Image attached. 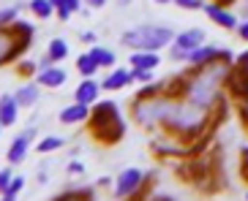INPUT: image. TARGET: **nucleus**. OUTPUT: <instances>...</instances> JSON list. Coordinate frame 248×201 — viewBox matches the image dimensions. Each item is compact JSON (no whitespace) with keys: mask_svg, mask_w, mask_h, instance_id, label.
<instances>
[{"mask_svg":"<svg viewBox=\"0 0 248 201\" xmlns=\"http://www.w3.org/2000/svg\"><path fill=\"white\" fill-rule=\"evenodd\" d=\"M210 112L213 109L197 106L188 98H172L169 112L164 117V128L169 136H175L177 142H197L202 133L216 130L210 122Z\"/></svg>","mask_w":248,"mask_h":201,"instance_id":"obj_1","label":"nucleus"},{"mask_svg":"<svg viewBox=\"0 0 248 201\" xmlns=\"http://www.w3.org/2000/svg\"><path fill=\"white\" fill-rule=\"evenodd\" d=\"M232 68V60H213L207 65H191L186 73V98L194 100L197 106L213 109L221 98V87L226 82V73Z\"/></svg>","mask_w":248,"mask_h":201,"instance_id":"obj_2","label":"nucleus"},{"mask_svg":"<svg viewBox=\"0 0 248 201\" xmlns=\"http://www.w3.org/2000/svg\"><path fill=\"white\" fill-rule=\"evenodd\" d=\"M88 125H90V133H93L95 142L107 144V147L117 144L125 136V120L115 100H95L90 106Z\"/></svg>","mask_w":248,"mask_h":201,"instance_id":"obj_3","label":"nucleus"},{"mask_svg":"<svg viewBox=\"0 0 248 201\" xmlns=\"http://www.w3.org/2000/svg\"><path fill=\"white\" fill-rule=\"evenodd\" d=\"M172 38H175V33H172V28H167V25H139V28H134V30H125L123 36H120V41H123L125 46H131V49L158 52V49H164L167 43H172Z\"/></svg>","mask_w":248,"mask_h":201,"instance_id":"obj_4","label":"nucleus"},{"mask_svg":"<svg viewBox=\"0 0 248 201\" xmlns=\"http://www.w3.org/2000/svg\"><path fill=\"white\" fill-rule=\"evenodd\" d=\"M169 98L167 93L164 95H153V98H134L131 106V117L134 122H139L142 128H155V125H164V117L169 112Z\"/></svg>","mask_w":248,"mask_h":201,"instance_id":"obj_5","label":"nucleus"},{"mask_svg":"<svg viewBox=\"0 0 248 201\" xmlns=\"http://www.w3.org/2000/svg\"><path fill=\"white\" fill-rule=\"evenodd\" d=\"M145 182H147V172H142L137 166L120 172L115 182V199H139L145 193Z\"/></svg>","mask_w":248,"mask_h":201,"instance_id":"obj_6","label":"nucleus"},{"mask_svg":"<svg viewBox=\"0 0 248 201\" xmlns=\"http://www.w3.org/2000/svg\"><path fill=\"white\" fill-rule=\"evenodd\" d=\"M30 38H19L14 36L11 28H0V68L8 63H14L16 57H22V52L30 46Z\"/></svg>","mask_w":248,"mask_h":201,"instance_id":"obj_7","label":"nucleus"},{"mask_svg":"<svg viewBox=\"0 0 248 201\" xmlns=\"http://www.w3.org/2000/svg\"><path fill=\"white\" fill-rule=\"evenodd\" d=\"M204 41H207L204 30H199V28L183 30V33H177V36L172 38V57H175V60H186V57H188V52H194L197 46H202Z\"/></svg>","mask_w":248,"mask_h":201,"instance_id":"obj_8","label":"nucleus"},{"mask_svg":"<svg viewBox=\"0 0 248 201\" xmlns=\"http://www.w3.org/2000/svg\"><path fill=\"white\" fill-rule=\"evenodd\" d=\"M213 60H234V55L229 49L213 46V43H202V46H197L194 52H188L186 63H191V65H207V63H213Z\"/></svg>","mask_w":248,"mask_h":201,"instance_id":"obj_9","label":"nucleus"},{"mask_svg":"<svg viewBox=\"0 0 248 201\" xmlns=\"http://www.w3.org/2000/svg\"><path fill=\"white\" fill-rule=\"evenodd\" d=\"M36 139V128H25L19 136L11 142V147L6 150V160L8 166H16V163H22L25 158H28V150H30V142Z\"/></svg>","mask_w":248,"mask_h":201,"instance_id":"obj_10","label":"nucleus"},{"mask_svg":"<svg viewBox=\"0 0 248 201\" xmlns=\"http://www.w3.org/2000/svg\"><path fill=\"white\" fill-rule=\"evenodd\" d=\"M204 14L210 16L213 22H216V25H218V28H226V30H237V25H240V22H237V16L232 14V11H229V8H224V6H218V3H204Z\"/></svg>","mask_w":248,"mask_h":201,"instance_id":"obj_11","label":"nucleus"},{"mask_svg":"<svg viewBox=\"0 0 248 201\" xmlns=\"http://www.w3.org/2000/svg\"><path fill=\"white\" fill-rule=\"evenodd\" d=\"M98 93H101V85H95L93 76H85V79L77 85V90H74V100H79V103H88V106H93L95 100H98Z\"/></svg>","mask_w":248,"mask_h":201,"instance_id":"obj_12","label":"nucleus"},{"mask_svg":"<svg viewBox=\"0 0 248 201\" xmlns=\"http://www.w3.org/2000/svg\"><path fill=\"white\" fill-rule=\"evenodd\" d=\"M19 103H16L14 95H0V122H3V128H11L16 122V117H19Z\"/></svg>","mask_w":248,"mask_h":201,"instance_id":"obj_13","label":"nucleus"},{"mask_svg":"<svg viewBox=\"0 0 248 201\" xmlns=\"http://www.w3.org/2000/svg\"><path fill=\"white\" fill-rule=\"evenodd\" d=\"M131 82H134L131 68H112L109 76L101 82V87H104V90H112V93H115V90H123L125 85H131Z\"/></svg>","mask_w":248,"mask_h":201,"instance_id":"obj_14","label":"nucleus"},{"mask_svg":"<svg viewBox=\"0 0 248 201\" xmlns=\"http://www.w3.org/2000/svg\"><path fill=\"white\" fill-rule=\"evenodd\" d=\"M90 117V106L88 103H79V100H74L71 106H66L60 112V122H66V125H74V122H85Z\"/></svg>","mask_w":248,"mask_h":201,"instance_id":"obj_15","label":"nucleus"},{"mask_svg":"<svg viewBox=\"0 0 248 201\" xmlns=\"http://www.w3.org/2000/svg\"><path fill=\"white\" fill-rule=\"evenodd\" d=\"M131 68H142V71H155L158 68V63H161V57H158V52H142V49H134V55H131Z\"/></svg>","mask_w":248,"mask_h":201,"instance_id":"obj_16","label":"nucleus"},{"mask_svg":"<svg viewBox=\"0 0 248 201\" xmlns=\"http://www.w3.org/2000/svg\"><path fill=\"white\" fill-rule=\"evenodd\" d=\"M36 82L41 87H49V90H55V87H60L63 82H66V71L63 68H58V65H49V68H44V71H38Z\"/></svg>","mask_w":248,"mask_h":201,"instance_id":"obj_17","label":"nucleus"},{"mask_svg":"<svg viewBox=\"0 0 248 201\" xmlns=\"http://www.w3.org/2000/svg\"><path fill=\"white\" fill-rule=\"evenodd\" d=\"M38 93H41V85H38V82H25V85L14 93V98H16L19 106H33L38 100Z\"/></svg>","mask_w":248,"mask_h":201,"instance_id":"obj_18","label":"nucleus"},{"mask_svg":"<svg viewBox=\"0 0 248 201\" xmlns=\"http://www.w3.org/2000/svg\"><path fill=\"white\" fill-rule=\"evenodd\" d=\"M46 57L52 60V63H60V60L68 57V43L63 41V38H52L49 46H46Z\"/></svg>","mask_w":248,"mask_h":201,"instance_id":"obj_19","label":"nucleus"},{"mask_svg":"<svg viewBox=\"0 0 248 201\" xmlns=\"http://www.w3.org/2000/svg\"><path fill=\"white\" fill-rule=\"evenodd\" d=\"M90 57H93L95 63L101 65V68H115V63H117L115 52L104 49V46H93V49H90Z\"/></svg>","mask_w":248,"mask_h":201,"instance_id":"obj_20","label":"nucleus"},{"mask_svg":"<svg viewBox=\"0 0 248 201\" xmlns=\"http://www.w3.org/2000/svg\"><path fill=\"white\" fill-rule=\"evenodd\" d=\"M82 3H85V0H60L58 6H55V11H58V16H60V19L66 22L71 14L82 11Z\"/></svg>","mask_w":248,"mask_h":201,"instance_id":"obj_21","label":"nucleus"},{"mask_svg":"<svg viewBox=\"0 0 248 201\" xmlns=\"http://www.w3.org/2000/svg\"><path fill=\"white\" fill-rule=\"evenodd\" d=\"M77 68H79L82 76H95V71H98L101 65L90 57V52H85V55H79V57H77Z\"/></svg>","mask_w":248,"mask_h":201,"instance_id":"obj_22","label":"nucleus"},{"mask_svg":"<svg viewBox=\"0 0 248 201\" xmlns=\"http://www.w3.org/2000/svg\"><path fill=\"white\" fill-rule=\"evenodd\" d=\"M52 0H30V11L38 16V19H49L52 16Z\"/></svg>","mask_w":248,"mask_h":201,"instance_id":"obj_23","label":"nucleus"},{"mask_svg":"<svg viewBox=\"0 0 248 201\" xmlns=\"http://www.w3.org/2000/svg\"><path fill=\"white\" fill-rule=\"evenodd\" d=\"M8 28L14 30V36H19V38H33L36 36V28H33L30 22H22V19H14Z\"/></svg>","mask_w":248,"mask_h":201,"instance_id":"obj_24","label":"nucleus"},{"mask_svg":"<svg viewBox=\"0 0 248 201\" xmlns=\"http://www.w3.org/2000/svg\"><path fill=\"white\" fill-rule=\"evenodd\" d=\"M60 147H63V139H60V136H44L41 142H38L36 152L46 155V152H55V150H60Z\"/></svg>","mask_w":248,"mask_h":201,"instance_id":"obj_25","label":"nucleus"},{"mask_svg":"<svg viewBox=\"0 0 248 201\" xmlns=\"http://www.w3.org/2000/svg\"><path fill=\"white\" fill-rule=\"evenodd\" d=\"M22 187H25V180L14 174V180H11V185H8L6 190H3V193H0V199H3V201H14L16 196H19V190H22Z\"/></svg>","mask_w":248,"mask_h":201,"instance_id":"obj_26","label":"nucleus"},{"mask_svg":"<svg viewBox=\"0 0 248 201\" xmlns=\"http://www.w3.org/2000/svg\"><path fill=\"white\" fill-rule=\"evenodd\" d=\"M19 14V6H8V8H0V28H8L11 22L16 19Z\"/></svg>","mask_w":248,"mask_h":201,"instance_id":"obj_27","label":"nucleus"},{"mask_svg":"<svg viewBox=\"0 0 248 201\" xmlns=\"http://www.w3.org/2000/svg\"><path fill=\"white\" fill-rule=\"evenodd\" d=\"M71 199H93V190H66L55 196V201H71Z\"/></svg>","mask_w":248,"mask_h":201,"instance_id":"obj_28","label":"nucleus"},{"mask_svg":"<svg viewBox=\"0 0 248 201\" xmlns=\"http://www.w3.org/2000/svg\"><path fill=\"white\" fill-rule=\"evenodd\" d=\"M232 65H234V68H237V71L248 73V49L243 52V55H237V57L232 60Z\"/></svg>","mask_w":248,"mask_h":201,"instance_id":"obj_29","label":"nucleus"},{"mask_svg":"<svg viewBox=\"0 0 248 201\" xmlns=\"http://www.w3.org/2000/svg\"><path fill=\"white\" fill-rule=\"evenodd\" d=\"M11 180H14V172L11 169H0V193L11 185Z\"/></svg>","mask_w":248,"mask_h":201,"instance_id":"obj_30","label":"nucleus"},{"mask_svg":"<svg viewBox=\"0 0 248 201\" xmlns=\"http://www.w3.org/2000/svg\"><path fill=\"white\" fill-rule=\"evenodd\" d=\"M177 6L180 8H191V11H194V8H202L204 6V0H175Z\"/></svg>","mask_w":248,"mask_h":201,"instance_id":"obj_31","label":"nucleus"},{"mask_svg":"<svg viewBox=\"0 0 248 201\" xmlns=\"http://www.w3.org/2000/svg\"><path fill=\"white\" fill-rule=\"evenodd\" d=\"M240 120H243V125L248 128V95L240 98Z\"/></svg>","mask_w":248,"mask_h":201,"instance_id":"obj_32","label":"nucleus"},{"mask_svg":"<svg viewBox=\"0 0 248 201\" xmlns=\"http://www.w3.org/2000/svg\"><path fill=\"white\" fill-rule=\"evenodd\" d=\"M68 174H85V166H82L79 160H71V163H68Z\"/></svg>","mask_w":248,"mask_h":201,"instance_id":"obj_33","label":"nucleus"},{"mask_svg":"<svg viewBox=\"0 0 248 201\" xmlns=\"http://www.w3.org/2000/svg\"><path fill=\"white\" fill-rule=\"evenodd\" d=\"M240 172H243V177L248 180V147L243 150V158H240Z\"/></svg>","mask_w":248,"mask_h":201,"instance_id":"obj_34","label":"nucleus"},{"mask_svg":"<svg viewBox=\"0 0 248 201\" xmlns=\"http://www.w3.org/2000/svg\"><path fill=\"white\" fill-rule=\"evenodd\" d=\"M237 36H240L243 41H248V19H243L240 25H237Z\"/></svg>","mask_w":248,"mask_h":201,"instance_id":"obj_35","label":"nucleus"},{"mask_svg":"<svg viewBox=\"0 0 248 201\" xmlns=\"http://www.w3.org/2000/svg\"><path fill=\"white\" fill-rule=\"evenodd\" d=\"M36 71H38L36 63H22L19 65V73H36Z\"/></svg>","mask_w":248,"mask_h":201,"instance_id":"obj_36","label":"nucleus"},{"mask_svg":"<svg viewBox=\"0 0 248 201\" xmlns=\"http://www.w3.org/2000/svg\"><path fill=\"white\" fill-rule=\"evenodd\" d=\"M82 41H85V43H95V41H98V36H95L93 30H85V33H82Z\"/></svg>","mask_w":248,"mask_h":201,"instance_id":"obj_37","label":"nucleus"},{"mask_svg":"<svg viewBox=\"0 0 248 201\" xmlns=\"http://www.w3.org/2000/svg\"><path fill=\"white\" fill-rule=\"evenodd\" d=\"M85 3H88L90 8H104L107 6V0H85Z\"/></svg>","mask_w":248,"mask_h":201,"instance_id":"obj_38","label":"nucleus"},{"mask_svg":"<svg viewBox=\"0 0 248 201\" xmlns=\"http://www.w3.org/2000/svg\"><path fill=\"white\" fill-rule=\"evenodd\" d=\"M49 65H55L49 57H44V60H38V71H44V68H49Z\"/></svg>","mask_w":248,"mask_h":201,"instance_id":"obj_39","label":"nucleus"},{"mask_svg":"<svg viewBox=\"0 0 248 201\" xmlns=\"http://www.w3.org/2000/svg\"><path fill=\"white\" fill-rule=\"evenodd\" d=\"M155 201H175V196H169V193H158V196H153Z\"/></svg>","mask_w":248,"mask_h":201,"instance_id":"obj_40","label":"nucleus"},{"mask_svg":"<svg viewBox=\"0 0 248 201\" xmlns=\"http://www.w3.org/2000/svg\"><path fill=\"white\" fill-rule=\"evenodd\" d=\"M213 3H218V6L229 8V6H232V3H237V0H213Z\"/></svg>","mask_w":248,"mask_h":201,"instance_id":"obj_41","label":"nucleus"},{"mask_svg":"<svg viewBox=\"0 0 248 201\" xmlns=\"http://www.w3.org/2000/svg\"><path fill=\"white\" fill-rule=\"evenodd\" d=\"M155 3H175V0H155Z\"/></svg>","mask_w":248,"mask_h":201,"instance_id":"obj_42","label":"nucleus"},{"mask_svg":"<svg viewBox=\"0 0 248 201\" xmlns=\"http://www.w3.org/2000/svg\"><path fill=\"white\" fill-rule=\"evenodd\" d=\"M128 3H131V0H120V6H128Z\"/></svg>","mask_w":248,"mask_h":201,"instance_id":"obj_43","label":"nucleus"},{"mask_svg":"<svg viewBox=\"0 0 248 201\" xmlns=\"http://www.w3.org/2000/svg\"><path fill=\"white\" fill-rule=\"evenodd\" d=\"M0 133H3V122H0Z\"/></svg>","mask_w":248,"mask_h":201,"instance_id":"obj_44","label":"nucleus"},{"mask_svg":"<svg viewBox=\"0 0 248 201\" xmlns=\"http://www.w3.org/2000/svg\"><path fill=\"white\" fill-rule=\"evenodd\" d=\"M246 201H248V193H246Z\"/></svg>","mask_w":248,"mask_h":201,"instance_id":"obj_45","label":"nucleus"}]
</instances>
